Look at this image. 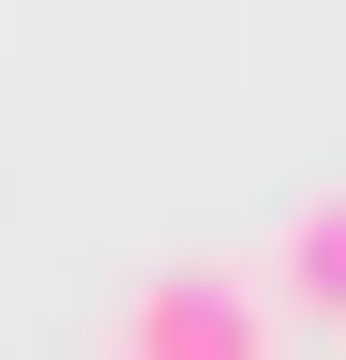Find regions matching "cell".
<instances>
[{
	"label": "cell",
	"instance_id": "6da1fadb",
	"mask_svg": "<svg viewBox=\"0 0 346 360\" xmlns=\"http://www.w3.org/2000/svg\"><path fill=\"white\" fill-rule=\"evenodd\" d=\"M121 360H271V300H256L241 270L181 255V270H151V285H136V315H121Z\"/></svg>",
	"mask_w": 346,
	"mask_h": 360
},
{
	"label": "cell",
	"instance_id": "7a4b0ae2",
	"mask_svg": "<svg viewBox=\"0 0 346 360\" xmlns=\"http://www.w3.org/2000/svg\"><path fill=\"white\" fill-rule=\"evenodd\" d=\"M271 285H286V315L346 330V195H301V210H286V240H271Z\"/></svg>",
	"mask_w": 346,
	"mask_h": 360
}]
</instances>
